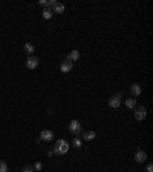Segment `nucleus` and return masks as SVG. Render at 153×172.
<instances>
[{
	"label": "nucleus",
	"mask_w": 153,
	"mask_h": 172,
	"mask_svg": "<svg viewBox=\"0 0 153 172\" xmlns=\"http://www.w3.org/2000/svg\"><path fill=\"white\" fill-rule=\"evenodd\" d=\"M69 149H71V144H69L66 140L60 138L58 141H55V146H54L52 152H54V154H57V155H65V154H68V152H69Z\"/></svg>",
	"instance_id": "1"
},
{
	"label": "nucleus",
	"mask_w": 153,
	"mask_h": 172,
	"mask_svg": "<svg viewBox=\"0 0 153 172\" xmlns=\"http://www.w3.org/2000/svg\"><path fill=\"white\" fill-rule=\"evenodd\" d=\"M69 131H71V134L75 135V137H80L83 134V129H81V123L78 120H71L69 123Z\"/></svg>",
	"instance_id": "2"
},
{
	"label": "nucleus",
	"mask_w": 153,
	"mask_h": 172,
	"mask_svg": "<svg viewBox=\"0 0 153 172\" xmlns=\"http://www.w3.org/2000/svg\"><path fill=\"white\" fill-rule=\"evenodd\" d=\"M135 120H138V122H143V120H146V117H147V109L144 108V106H136L135 109Z\"/></svg>",
	"instance_id": "3"
},
{
	"label": "nucleus",
	"mask_w": 153,
	"mask_h": 172,
	"mask_svg": "<svg viewBox=\"0 0 153 172\" xmlns=\"http://www.w3.org/2000/svg\"><path fill=\"white\" fill-rule=\"evenodd\" d=\"M120 104H121V94H115V95L110 97V100H109V106L110 108L117 109V108H120Z\"/></svg>",
	"instance_id": "4"
},
{
	"label": "nucleus",
	"mask_w": 153,
	"mask_h": 172,
	"mask_svg": "<svg viewBox=\"0 0 153 172\" xmlns=\"http://www.w3.org/2000/svg\"><path fill=\"white\" fill-rule=\"evenodd\" d=\"M40 140H45V141H52L54 140V132L49 131V129H43L40 132V137H38Z\"/></svg>",
	"instance_id": "5"
},
{
	"label": "nucleus",
	"mask_w": 153,
	"mask_h": 172,
	"mask_svg": "<svg viewBox=\"0 0 153 172\" xmlns=\"http://www.w3.org/2000/svg\"><path fill=\"white\" fill-rule=\"evenodd\" d=\"M38 62H40V60H38L35 56H29L26 59V68L28 69H35L37 66H38Z\"/></svg>",
	"instance_id": "6"
},
{
	"label": "nucleus",
	"mask_w": 153,
	"mask_h": 172,
	"mask_svg": "<svg viewBox=\"0 0 153 172\" xmlns=\"http://www.w3.org/2000/svg\"><path fill=\"white\" fill-rule=\"evenodd\" d=\"M141 92H143V86L139 85V83H133L130 86V94L133 97H139V95H141Z\"/></svg>",
	"instance_id": "7"
},
{
	"label": "nucleus",
	"mask_w": 153,
	"mask_h": 172,
	"mask_svg": "<svg viewBox=\"0 0 153 172\" xmlns=\"http://www.w3.org/2000/svg\"><path fill=\"white\" fill-rule=\"evenodd\" d=\"M72 68H74V65H72V62H69V60L63 62V63L60 65V71H61L63 74H68V72H71V71H72Z\"/></svg>",
	"instance_id": "8"
},
{
	"label": "nucleus",
	"mask_w": 153,
	"mask_h": 172,
	"mask_svg": "<svg viewBox=\"0 0 153 172\" xmlns=\"http://www.w3.org/2000/svg\"><path fill=\"white\" fill-rule=\"evenodd\" d=\"M78 59H80V51L78 49H72L66 56V60H69V62H76Z\"/></svg>",
	"instance_id": "9"
},
{
	"label": "nucleus",
	"mask_w": 153,
	"mask_h": 172,
	"mask_svg": "<svg viewBox=\"0 0 153 172\" xmlns=\"http://www.w3.org/2000/svg\"><path fill=\"white\" fill-rule=\"evenodd\" d=\"M147 160V154L144 152V151H138L136 154H135V161L136 163H144Z\"/></svg>",
	"instance_id": "10"
},
{
	"label": "nucleus",
	"mask_w": 153,
	"mask_h": 172,
	"mask_svg": "<svg viewBox=\"0 0 153 172\" xmlns=\"http://www.w3.org/2000/svg\"><path fill=\"white\" fill-rule=\"evenodd\" d=\"M81 137L84 141H92V140H95L97 134H95V131H86V132H83Z\"/></svg>",
	"instance_id": "11"
},
{
	"label": "nucleus",
	"mask_w": 153,
	"mask_h": 172,
	"mask_svg": "<svg viewBox=\"0 0 153 172\" xmlns=\"http://www.w3.org/2000/svg\"><path fill=\"white\" fill-rule=\"evenodd\" d=\"M136 106H138V104H136V98H132L130 97V98L126 100V108L127 109H135Z\"/></svg>",
	"instance_id": "12"
},
{
	"label": "nucleus",
	"mask_w": 153,
	"mask_h": 172,
	"mask_svg": "<svg viewBox=\"0 0 153 172\" xmlns=\"http://www.w3.org/2000/svg\"><path fill=\"white\" fill-rule=\"evenodd\" d=\"M65 9H66V6L63 5V3H55L54 8H52V12H57V14H63V12H65Z\"/></svg>",
	"instance_id": "13"
},
{
	"label": "nucleus",
	"mask_w": 153,
	"mask_h": 172,
	"mask_svg": "<svg viewBox=\"0 0 153 172\" xmlns=\"http://www.w3.org/2000/svg\"><path fill=\"white\" fill-rule=\"evenodd\" d=\"M23 51L26 52L28 56H34V45H31V43H25V46H23Z\"/></svg>",
	"instance_id": "14"
},
{
	"label": "nucleus",
	"mask_w": 153,
	"mask_h": 172,
	"mask_svg": "<svg viewBox=\"0 0 153 172\" xmlns=\"http://www.w3.org/2000/svg\"><path fill=\"white\" fill-rule=\"evenodd\" d=\"M42 16H43V19H45V20H49V19H52L54 12H52V9H51V8H45Z\"/></svg>",
	"instance_id": "15"
},
{
	"label": "nucleus",
	"mask_w": 153,
	"mask_h": 172,
	"mask_svg": "<svg viewBox=\"0 0 153 172\" xmlns=\"http://www.w3.org/2000/svg\"><path fill=\"white\" fill-rule=\"evenodd\" d=\"M72 146H74V148H76V149L81 148V140H80V137H75V138L72 140Z\"/></svg>",
	"instance_id": "16"
},
{
	"label": "nucleus",
	"mask_w": 153,
	"mask_h": 172,
	"mask_svg": "<svg viewBox=\"0 0 153 172\" xmlns=\"http://www.w3.org/2000/svg\"><path fill=\"white\" fill-rule=\"evenodd\" d=\"M8 170H9V167H8L6 161H3V160H0V172H8Z\"/></svg>",
	"instance_id": "17"
},
{
	"label": "nucleus",
	"mask_w": 153,
	"mask_h": 172,
	"mask_svg": "<svg viewBox=\"0 0 153 172\" xmlns=\"http://www.w3.org/2000/svg\"><path fill=\"white\" fill-rule=\"evenodd\" d=\"M22 172H34V169H32V166H25L22 169Z\"/></svg>",
	"instance_id": "18"
},
{
	"label": "nucleus",
	"mask_w": 153,
	"mask_h": 172,
	"mask_svg": "<svg viewBox=\"0 0 153 172\" xmlns=\"http://www.w3.org/2000/svg\"><path fill=\"white\" fill-rule=\"evenodd\" d=\"M42 167H43V164H42V163H35L32 169H35V170H42Z\"/></svg>",
	"instance_id": "19"
},
{
	"label": "nucleus",
	"mask_w": 153,
	"mask_h": 172,
	"mask_svg": "<svg viewBox=\"0 0 153 172\" xmlns=\"http://www.w3.org/2000/svg\"><path fill=\"white\" fill-rule=\"evenodd\" d=\"M146 172H153V166H152L150 163L147 164V167H146Z\"/></svg>",
	"instance_id": "20"
}]
</instances>
